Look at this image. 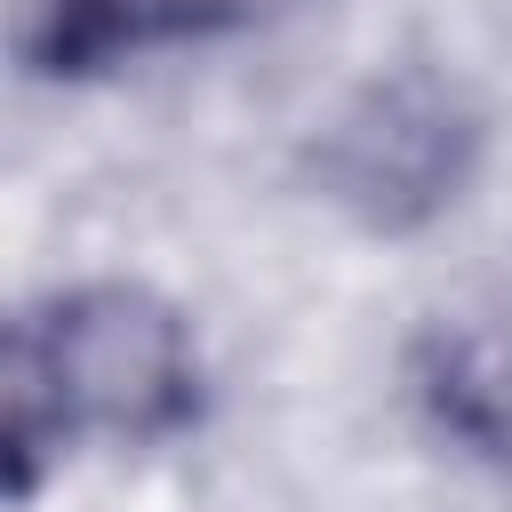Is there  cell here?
<instances>
[{"instance_id": "cell-3", "label": "cell", "mask_w": 512, "mask_h": 512, "mask_svg": "<svg viewBox=\"0 0 512 512\" xmlns=\"http://www.w3.org/2000/svg\"><path fill=\"white\" fill-rule=\"evenodd\" d=\"M408 392L440 440L512 464V296L440 312L408 352Z\"/></svg>"}, {"instance_id": "cell-1", "label": "cell", "mask_w": 512, "mask_h": 512, "mask_svg": "<svg viewBox=\"0 0 512 512\" xmlns=\"http://www.w3.org/2000/svg\"><path fill=\"white\" fill-rule=\"evenodd\" d=\"M480 112L432 64H392L360 80L312 136V192L368 240L432 232L480 176Z\"/></svg>"}, {"instance_id": "cell-2", "label": "cell", "mask_w": 512, "mask_h": 512, "mask_svg": "<svg viewBox=\"0 0 512 512\" xmlns=\"http://www.w3.org/2000/svg\"><path fill=\"white\" fill-rule=\"evenodd\" d=\"M8 336L32 344V360L48 368L72 432H104V440L152 448V440H176V432L200 424L192 320L168 296L136 288V280L56 288L48 304L16 312Z\"/></svg>"}, {"instance_id": "cell-4", "label": "cell", "mask_w": 512, "mask_h": 512, "mask_svg": "<svg viewBox=\"0 0 512 512\" xmlns=\"http://www.w3.org/2000/svg\"><path fill=\"white\" fill-rule=\"evenodd\" d=\"M240 0H16V56L40 80H88L128 48L208 40Z\"/></svg>"}]
</instances>
